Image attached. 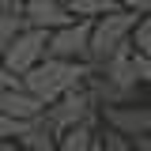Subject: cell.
I'll list each match as a JSON object with an SVG mask.
<instances>
[{"instance_id": "cell-1", "label": "cell", "mask_w": 151, "mask_h": 151, "mask_svg": "<svg viewBox=\"0 0 151 151\" xmlns=\"http://www.w3.org/2000/svg\"><path fill=\"white\" fill-rule=\"evenodd\" d=\"M91 64L87 60H53V57H45L38 68L23 76V87L42 98L45 106H53L57 98H64L68 91H79V87H87V79H91Z\"/></svg>"}, {"instance_id": "cell-2", "label": "cell", "mask_w": 151, "mask_h": 151, "mask_svg": "<svg viewBox=\"0 0 151 151\" xmlns=\"http://www.w3.org/2000/svg\"><path fill=\"white\" fill-rule=\"evenodd\" d=\"M136 23H140V15H136V12H125V8H117V12H110V15L94 19L91 23V42H87V57H83V60H87L91 68H102L117 49L129 45Z\"/></svg>"}, {"instance_id": "cell-3", "label": "cell", "mask_w": 151, "mask_h": 151, "mask_svg": "<svg viewBox=\"0 0 151 151\" xmlns=\"http://www.w3.org/2000/svg\"><path fill=\"white\" fill-rule=\"evenodd\" d=\"M98 121V102H94V94L87 87H79V91H68L64 98H57L53 106H45V113L38 117V125L49 132V136H60V132L76 129V125H91Z\"/></svg>"}, {"instance_id": "cell-4", "label": "cell", "mask_w": 151, "mask_h": 151, "mask_svg": "<svg viewBox=\"0 0 151 151\" xmlns=\"http://www.w3.org/2000/svg\"><path fill=\"white\" fill-rule=\"evenodd\" d=\"M45 45H49V30H34V27H23L15 34V42L4 49V57H0V64L8 68V72H15L19 79L30 72V68H38L42 60H45Z\"/></svg>"}, {"instance_id": "cell-5", "label": "cell", "mask_w": 151, "mask_h": 151, "mask_svg": "<svg viewBox=\"0 0 151 151\" xmlns=\"http://www.w3.org/2000/svg\"><path fill=\"white\" fill-rule=\"evenodd\" d=\"M91 23L94 19H72L68 27L49 30L45 57H53V60H83L87 57V42H91Z\"/></svg>"}, {"instance_id": "cell-6", "label": "cell", "mask_w": 151, "mask_h": 151, "mask_svg": "<svg viewBox=\"0 0 151 151\" xmlns=\"http://www.w3.org/2000/svg\"><path fill=\"white\" fill-rule=\"evenodd\" d=\"M98 113L106 117L110 132L125 136L129 144H136L140 136L151 132V106H136V102H129V106H106V110H98Z\"/></svg>"}, {"instance_id": "cell-7", "label": "cell", "mask_w": 151, "mask_h": 151, "mask_svg": "<svg viewBox=\"0 0 151 151\" xmlns=\"http://www.w3.org/2000/svg\"><path fill=\"white\" fill-rule=\"evenodd\" d=\"M23 19H27V27H34V30H60V27L72 23L68 8H64L60 0H27V4H23Z\"/></svg>"}, {"instance_id": "cell-8", "label": "cell", "mask_w": 151, "mask_h": 151, "mask_svg": "<svg viewBox=\"0 0 151 151\" xmlns=\"http://www.w3.org/2000/svg\"><path fill=\"white\" fill-rule=\"evenodd\" d=\"M0 110L8 113V117H15V121H27V125H30V121H38V117L45 113V102L34 98V94L19 83V87H12V91L0 94Z\"/></svg>"}, {"instance_id": "cell-9", "label": "cell", "mask_w": 151, "mask_h": 151, "mask_svg": "<svg viewBox=\"0 0 151 151\" xmlns=\"http://www.w3.org/2000/svg\"><path fill=\"white\" fill-rule=\"evenodd\" d=\"M60 4L68 8L72 19H102V15H110V12H117L113 0H60Z\"/></svg>"}, {"instance_id": "cell-10", "label": "cell", "mask_w": 151, "mask_h": 151, "mask_svg": "<svg viewBox=\"0 0 151 151\" xmlns=\"http://www.w3.org/2000/svg\"><path fill=\"white\" fill-rule=\"evenodd\" d=\"M98 140V132L91 125H76V129L57 136V151H91V144Z\"/></svg>"}, {"instance_id": "cell-11", "label": "cell", "mask_w": 151, "mask_h": 151, "mask_svg": "<svg viewBox=\"0 0 151 151\" xmlns=\"http://www.w3.org/2000/svg\"><path fill=\"white\" fill-rule=\"evenodd\" d=\"M27 27V19H23V12H0V53L15 42V34Z\"/></svg>"}, {"instance_id": "cell-12", "label": "cell", "mask_w": 151, "mask_h": 151, "mask_svg": "<svg viewBox=\"0 0 151 151\" xmlns=\"http://www.w3.org/2000/svg\"><path fill=\"white\" fill-rule=\"evenodd\" d=\"M19 144H23L27 151H57V136H49V132L34 121V125H30V132H27Z\"/></svg>"}, {"instance_id": "cell-13", "label": "cell", "mask_w": 151, "mask_h": 151, "mask_svg": "<svg viewBox=\"0 0 151 151\" xmlns=\"http://www.w3.org/2000/svg\"><path fill=\"white\" fill-rule=\"evenodd\" d=\"M132 49L136 53H144V57H151V15H140V23H136V30H132Z\"/></svg>"}, {"instance_id": "cell-14", "label": "cell", "mask_w": 151, "mask_h": 151, "mask_svg": "<svg viewBox=\"0 0 151 151\" xmlns=\"http://www.w3.org/2000/svg\"><path fill=\"white\" fill-rule=\"evenodd\" d=\"M34 125V121H30ZM30 125L27 121H15V117H8V113L0 110V140H23L27 132H30Z\"/></svg>"}, {"instance_id": "cell-15", "label": "cell", "mask_w": 151, "mask_h": 151, "mask_svg": "<svg viewBox=\"0 0 151 151\" xmlns=\"http://www.w3.org/2000/svg\"><path fill=\"white\" fill-rule=\"evenodd\" d=\"M102 151H136L125 140V136H117V132H110V136H102Z\"/></svg>"}, {"instance_id": "cell-16", "label": "cell", "mask_w": 151, "mask_h": 151, "mask_svg": "<svg viewBox=\"0 0 151 151\" xmlns=\"http://www.w3.org/2000/svg\"><path fill=\"white\" fill-rule=\"evenodd\" d=\"M113 4L125 12H136V15H151V0H113Z\"/></svg>"}, {"instance_id": "cell-17", "label": "cell", "mask_w": 151, "mask_h": 151, "mask_svg": "<svg viewBox=\"0 0 151 151\" xmlns=\"http://www.w3.org/2000/svg\"><path fill=\"white\" fill-rule=\"evenodd\" d=\"M19 83H23V79H19L15 72H8V68L0 64V94H4V91H12V87H19Z\"/></svg>"}, {"instance_id": "cell-18", "label": "cell", "mask_w": 151, "mask_h": 151, "mask_svg": "<svg viewBox=\"0 0 151 151\" xmlns=\"http://www.w3.org/2000/svg\"><path fill=\"white\" fill-rule=\"evenodd\" d=\"M0 151H27L19 140H0Z\"/></svg>"}, {"instance_id": "cell-19", "label": "cell", "mask_w": 151, "mask_h": 151, "mask_svg": "<svg viewBox=\"0 0 151 151\" xmlns=\"http://www.w3.org/2000/svg\"><path fill=\"white\" fill-rule=\"evenodd\" d=\"M132 147H136V151H151V132H147V136H140Z\"/></svg>"}, {"instance_id": "cell-20", "label": "cell", "mask_w": 151, "mask_h": 151, "mask_svg": "<svg viewBox=\"0 0 151 151\" xmlns=\"http://www.w3.org/2000/svg\"><path fill=\"white\" fill-rule=\"evenodd\" d=\"M23 4H27V0H8V8H12V12H23Z\"/></svg>"}, {"instance_id": "cell-21", "label": "cell", "mask_w": 151, "mask_h": 151, "mask_svg": "<svg viewBox=\"0 0 151 151\" xmlns=\"http://www.w3.org/2000/svg\"><path fill=\"white\" fill-rule=\"evenodd\" d=\"M91 151H102V136H98V140H94V144H91Z\"/></svg>"}, {"instance_id": "cell-22", "label": "cell", "mask_w": 151, "mask_h": 151, "mask_svg": "<svg viewBox=\"0 0 151 151\" xmlns=\"http://www.w3.org/2000/svg\"><path fill=\"white\" fill-rule=\"evenodd\" d=\"M0 12H12V8H8V0H0Z\"/></svg>"}, {"instance_id": "cell-23", "label": "cell", "mask_w": 151, "mask_h": 151, "mask_svg": "<svg viewBox=\"0 0 151 151\" xmlns=\"http://www.w3.org/2000/svg\"><path fill=\"white\" fill-rule=\"evenodd\" d=\"M0 57H4V53H0Z\"/></svg>"}, {"instance_id": "cell-24", "label": "cell", "mask_w": 151, "mask_h": 151, "mask_svg": "<svg viewBox=\"0 0 151 151\" xmlns=\"http://www.w3.org/2000/svg\"><path fill=\"white\" fill-rule=\"evenodd\" d=\"M147 106H151V102H147Z\"/></svg>"}]
</instances>
